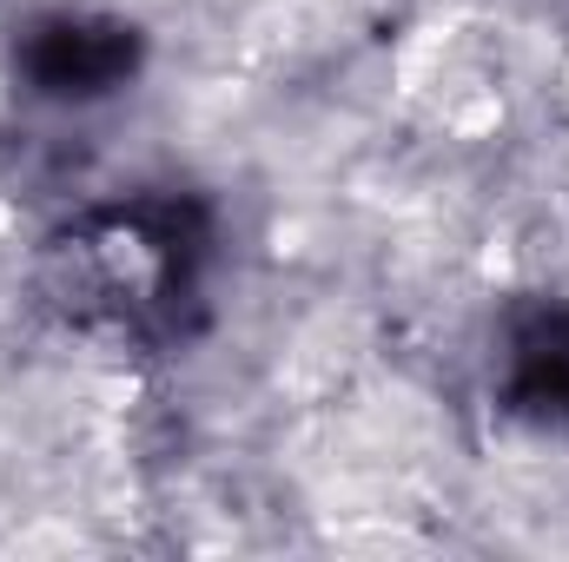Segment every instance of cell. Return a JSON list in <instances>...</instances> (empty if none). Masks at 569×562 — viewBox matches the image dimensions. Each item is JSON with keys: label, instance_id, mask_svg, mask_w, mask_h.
<instances>
[{"label": "cell", "instance_id": "cell-2", "mask_svg": "<svg viewBox=\"0 0 569 562\" xmlns=\"http://www.w3.org/2000/svg\"><path fill=\"white\" fill-rule=\"evenodd\" d=\"M133 73V33L107 27V20H47L27 40V80L33 93L60 100V107H87L120 93Z\"/></svg>", "mask_w": 569, "mask_h": 562}, {"label": "cell", "instance_id": "cell-1", "mask_svg": "<svg viewBox=\"0 0 569 562\" xmlns=\"http://www.w3.org/2000/svg\"><path fill=\"white\" fill-rule=\"evenodd\" d=\"M206 272V219L186 199H120L80 212L47 245L53 304L113 338H166L186 324Z\"/></svg>", "mask_w": 569, "mask_h": 562}]
</instances>
